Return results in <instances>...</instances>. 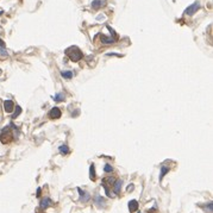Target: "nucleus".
<instances>
[{
  "label": "nucleus",
  "instance_id": "nucleus-1",
  "mask_svg": "<svg viewBox=\"0 0 213 213\" xmlns=\"http://www.w3.org/2000/svg\"><path fill=\"white\" fill-rule=\"evenodd\" d=\"M66 54H67V56L70 58V61L73 62H79L81 58H82V53H81V50L78 48V46H70V48H68L67 50H66Z\"/></svg>",
  "mask_w": 213,
  "mask_h": 213
},
{
  "label": "nucleus",
  "instance_id": "nucleus-2",
  "mask_svg": "<svg viewBox=\"0 0 213 213\" xmlns=\"http://www.w3.org/2000/svg\"><path fill=\"white\" fill-rule=\"evenodd\" d=\"M200 9V2L199 1H195L194 4H192L191 6H188L186 10H185V14L186 16H193L194 13H196L198 12V10Z\"/></svg>",
  "mask_w": 213,
  "mask_h": 213
},
{
  "label": "nucleus",
  "instance_id": "nucleus-3",
  "mask_svg": "<svg viewBox=\"0 0 213 213\" xmlns=\"http://www.w3.org/2000/svg\"><path fill=\"white\" fill-rule=\"evenodd\" d=\"M14 108H16V107H14V104H13L12 100L7 99V100L4 101V111H5L6 113H12Z\"/></svg>",
  "mask_w": 213,
  "mask_h": 213
},
{
  "label": "nucleus",
  "instance_id": "nucleus-4",
  "mask_svg": "<svg viewBox=\"0 0 213 213\" xmlns=\"http://www.w3.org/2000/svg\"><path fill=\"white\" fill-rule=\"evenodd\" d=\"M61 115H62V112L58 107H53L49 112V118H51V119H58V118H61Z\"/></svg>",
  "mask_w": 213,
  "mask_h": 213
},
{
  "label": "nucleus",
  "instance_id": "nucleus-5",
  "mask_svg": "<svg viewBox=\"0 0 213 213\" xmlns=\"http://www.w3.org/2000/svg\"><path fill=\"white\" fill-rule=\"evenodd\" d=\"M53 205V200L51 199H49V198H44L42 201H41V205H39V210H42V211H44L46 210L49 206H51Z\"/></svg>",
  "mask_w": 213,
  "mask_h": 213
},
{
  "label": "nucleus",
  "instance_id": "nucleus-6",
  "mask_svg": "<svg viewBox=\"0 0 213 213\" xmlns=\"http://www.w3.org/2000/svg\"><path fill=\"white\" fill-rule=\"evenodd\" d=\"M78 192L80 194V201L82 203H88L89 199H90V195H89L87 192H83L81 188H78Z\"/></svg>",
  "mask_w": 213,
  "mask_h": 213
},
{
  "label": "nucleus",
  "instance_id": "nucleus-7",
  "mask_svg": "<svg viewBox=\"0 0 213 213\" xmlns=\"http://www.w3.org/2000/svg\"><path fill=\"white\" fill-rule=\"evenodd\" d=\"M94 201H95L97 206H99V207H106V200L101 195H95Z\"/></svg>",
  "mask_w": 213,
  "mask_h": 213
},
{
  "label": "nucleus",
  "instance_id": "nucleus-8",
  "mask_svg": "<svg viewBox=\"0 0 213 213\" xmlns=\"http://www.w3.org/2000/svg\"><path fill=\"white\" fill-rule=\"evenodd\" d=\"M100 39H101V42L104 43V44H112V43H115V41H117V38L115 37H106V36H100Z\"/></svg>",
  "mask_w": 213,
  "mask_h": 213
},
{
  "label": "nucleus",
  "instance_id": "nucleus-9",
  "mask_svg": "<svg viewBox=\"0 0 213 213\" xmlns=\"http://www.w3.org/2000/svg\"><path fill=\"white\" fill-rule=\"evenodd\" d=\"M138 201L137 200H131V201H129V211L131 213L136 212L137 210H138Z\"/></svg>",
  "mask_w": 213,
  "mask_h": 213
},
{
  "label": "nucleus",
  "instance_id": "nucleus-10",
  "mask_svg": "<svg viewBox=\"0 0 213 213\" xmlns=\"http://www.w3.org/2000/svg\"><path fill=\"white\" fill-rule=\"evenodd\" d=\"M123 186V181L122 180H118V181H115V185H113V191H115V194H119L120 193V188Z\"/></svg>",
  "mask_w": 213,
  "mask_h": 213
},
{
  "label": "nucleus",
  "instance_id": "nucleus-11",
  "mask_svg": "<svg viewBox=\"0 0 213 213\" xmlns=\"http://www.w3.org/2000/svg\"><path fill=\"white\" fill-rule=\"evenodd\" d=\"M167 173H169V167H167V166H164V164H163V166L161 167L160 178H159V179H160V182L162 181V180H163V178H164V175H166Z\"/></svg>",
  "mask_w": 213,
  "mask_h": 213
},
{
  "label": "nucleus",
  "instance_id": "nucleus-12",
  "mask_svg": "<svg viewBox=\"0 0 213 213\" xmlns=\"http://www.w3.org/2000/svg\"><path fill=\"white\" fill-rule=\"evenodd\" d=\"M102 5H104V1L102 0H93L92 1V7H93V10H99Z\"/></svg>",
  "mask_w": 213,
  "mask_h": 213
},
{
  "label": "nucleus",
  "instance_id": "nucleus-13",
  "mask_svg": "<svg viewBox=\"0 0 213 213\" xmlns=\"http://www.w3.org/2000/svg\"><path fill=\"white\" fill-rule=\"evenodd\" d=\"M61 76H62V78H64V79L70 80L71 78L74 76V74H73V71H71V70H64V71H61Z\"/></svg>",
  "mask_w": 213,
  "mask_h": 213
},
{
  "label": "nucleus",
  "instance_id": "nucleus-14",
  "mask_svg": "<svg viewBox=\"0 0 213 213\" xmlns=\"http://www.w3.org/2000/svg\"><path fill=\"white\" fill-rule=\"evenodd\" d=\"M95 167H94V164H90V167H89V179L90 180H95Z\"/></svg>",
  "mask_w": 213,
  "mask_h": 213
},
{
  "label": "nucleus",
  "instance_id": "nucleus-15",
  "mask_svg": "<svg viewBox=\"0 0 213 213\" xmlns=\"http://www.w3.org/2000/svg\"><path fill=\"white\" fill-rule=\"evenodd\" d=\"M58 150H60V152H61L62 155H67V154L69 152V148H68L67 144H63V145H61V147L58 148Z\"/></svg>",
  "mask_w": 213,
  "mask_h": 213
},
{
  "label": "nucleus",
  "instance_id": "nucleus-16",
  "mask_svg": "<svg viewBox=\"0 0 213 213\" xmlns=\"http://www.w3.org/2000/svg\"><path fill=\"white\" fill-rule=\"evenodd\" d=\"M64 98H66V97H64V94H63V93H57V94L54 97V100H55L56 102H60V101H63V100H64Z\"/></svg>",
  "mask_w": 213,
  "mask_h": 213
},
{
  "label": "nucleus",
  "instance_id": "nucleus-17",
  "mask_svg": "<svg viewBox=\"0 0 213 213\" xmlns=\"http://www.w3.org/2000/svg\"><path fill=\"white\" fill-rule=\"evenodd\" d=\"M203 208H204L206 212L212 213L213 212V204H212V203H208V205H205V206H203Z\"/></svg>",
  "mask_w": 213,
  "mask_h": 213
},
{
  "label": "nucleus",
  "instance_id": "nucleus-18",
  "mask_svg": "<svg viewBox=\"0 0 213 213\" xmlns=\"http://www.w3.org/2000/svg\"><path fill=\"white\" fill-rule=\"evenodd\" d=\"M22 113V108H20V106H17L16 107V111H14V113L12 115V119H14V118H17L18 115Z\"/></svg>",
  "mask_w": 213,
  "mask_h": 213
},
{
  "label": "nucleus",
  "instance_id": "nucleus-19",
  "mask_svg": "<svg viewBox=\"0 0 213 213\" xmlns=\"http://www.w3.org/2000/svg\"><path fill=\"white\" fill-rule=\"evenodd\" d=\"M104 171H105V173H112V171H113V167H112L111 164H105Z\"/></svg>",
  "mask_w": 213,
  "mask_h": 213
},
{
  "label": "nucleus",
  "instance_id": "nucleus-20",
  "mask_svg": "<svg viewBox=\"0 0 213 213\" xmlns=\"http://www.w3.org/2000/svg\"><path fill=\"white\" fill-rule=\"evenodd\" d=\"M107 30H108V31H110V32H111V36H113V37H115V38H117V34H115V30H113V29H112V27L110 26V25H107Z\"/></svg>",
  "mask_w": 213,
  "mask_h": 213
},
{
  "label": "nucleus",
  "instance_id": "nucleus-21",
  "mask_svg": "<svg viewBox=\"0 0 213 213\" xmlns=\"http://www.w3.org/2000/svg\"><path fill=\"white\" fill-rule=\"evenodd\" d=\"M107 56H118V57H120L122 55H119V54H115V53H108L107 54Z\"/></svg>",
  "mask_w": 213,
  "mask_h": 213
},
{
  "label": "nucleus",
  "instance_id": "nucleus-22",
  "mask_svg": "<svg viewBox=\"0 0 213 213\" xmlns=\"http://www.w3.org/2000/svg\"><path fill=\"white\" fill-rule=\"evenodd\" d=\"M36 195H37V196L41 195V188H38V189H37V194H36Z\"/></svg>",
  "mask_w": 213,
  "mask_h": 213
},
{
  "label": "nucleus",
  "instance_id": "nucleus-23",
  "mask_svg": "<svg viewBox=\"0 0 213 213\" xmlns=\"http://www.w3.org/2000/svg\"><path fill=\"white\" fill-rule=\"evenodd\" d=\"M127 189H129V191H132V189H133V186H130L129 188H127Z\"/></svg>",
  "mask_w": 213,
  "mask_h": 213
},
{
  "label": "nucleus",
  "instance_id": "nucleus-24",
  "mask_svg": "<svg viewBox=\"0 0 213 213\" xmlns=\"http://www.w3.org/2000/svg\"><path fill=\"white\" fill-rule=\"evenodd\" d=\"M139 213H141V212H139Z\"/></svg>",
  "mask_w": 213,
  "mask_h": 213
}]
</instances>
